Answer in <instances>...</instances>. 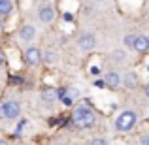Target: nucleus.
Wrapping results in <instances>:
<instances>
[{"instance_id":"nucleus-1","label":"nucleus","mask_w":149,"mask_h":145,"mask_svg":"<svg viewBox=\"0 0 149 145\" xmlns=\"http://www.w3.org/2000/svg\"><path fill=\"white\" fill-rule=\"evenodd\" d=\"M72 121H74V124H76L77 128H91L93 124H95L96 117H95V113H93V109L83 102V104H79L76 108Z\"/></svg>"},{"instance_id":"nucleus-2","label":"nucleus","mask_w":149,"mask_h":145,"mask_svg":"<svg viewBox=\"0 0 149 145\" xmlns=\"http://www.w3.org/2000/svg\"><path fill=\"white\" fill-rule=\"evenodd\" d=\"M136 121H138V117H136L134 111H130V109H127V111H121L119 115H117L115 119V128L121 132H128L134 128Z\"/></svg>"},{"instance_id":"nucleus-3","label":"nucleus","mask_w":149,"mask_h":145,"mask_svg":"<svg viewBox=\"0 0 149 145\" xmlns=\"http://www.w3.org/2000/svg\"><path fill=\"white\" fill-rule=\"evenodd\" d=\"M19 113H21V105L19 102H13V100H8V102H2L0 104V119H17Z\"/></svg>"},{"instance_id":"nucleus-4","label":"nucleus","mask_w":149,"mask_h":145,"mask_svg":"<svg viewBox=\"0 0 149 145\" xmlns=\"http://www.w3.org/2000/svg\"><path fill=\"white\" fill-rule=\"evenodd\" d=\"M42 51L38 49V47H29L25 51V60H26V64L29 66H36V64H40V60H42Z\"/></svg>"},{"instance_id":"nucleus-5","label":"nucleus","mask_w":149,"mask_h":145,"mask_svg":"<svg viewBox=\"0 0 149 145\" xmlns=\"http://www.w3.org/2000/svg\"><path fill=\"white\" fill-rule=\"evenodd\" d=\"M77 45H79V49L81 51H93L95 49V45H96V38L93 36V34H81L79 36V40H77Z\"/></svg>"},{"instance_id":"nucleus-6","label":"nucleus","mask_w":149,"mask_h":145,"mask_svg":"<svg viewBox=\"0 0 149 145\" xmlns=\"http://www.w3.org/2000/svg\"><path fill=\"white\" fill-rule=\"evenodd\" d=\"M121 74H117V72H108L104 76V83H106V87H109V89H117L121 85Z\"/></svg>"},{"instance_id":"nucleus-7","label":"nucleus","mask_w":149,"mask_h":145,"mask_svg":"<svg viewBox=\"0 0 149 145\" xmlns=\"http://www.w3.org/2000/svg\"><path fill=\"white\" fill-rule=\"evenodd\" d=\"M38 17H40L42 23H51L55 19V10L51 6H42L38 10Z\"/></svg>"},{"instance_id":"nucleus-8","label":"nucleus","mask_w":149,"mask_h":145,"mask_svg":"<svg viewBox=\"0 0 149 145\" xmlns=\"http://www.w3.org/2000/svg\"><path fill=\"white\" fill-rule=\"evenodd\" d=\"M132 49L138 51V53H146V51H149V36H136Z\"/></svg>"},{"instance_id":"nucleus-9","label":"nucleus","mask_w":149,"mask_h":145,"mask_svg":"<svg viewBox=\"0 0 149 145\" xmlns=\"http://www.w3.org/2000/svg\"><path fill=\"white\" fill-rule=\"evenodd\" d=\"M19 36H21V40H25V42H32L34 36H36V28H34L32 25H25L21 30H19Z\"/></svg>"},{"instance_id":"nucleus-10","label":"nucleus","mask_w":149,"mask_h":145,"mask_svg":"<svg viewBox=\"0 0 149 145\" xmlns=\"http://www.w3.org/2000/svg\"><path fill=\"white\" fill-rule=\"evenodd\" d=\"M57 98H58V92L53 91V89H45V91H42V100H44L45 104H53Z\"/></svg>"},{"instance_id":"nucleus-11","label":"nucleus","mask_w":149,"mask_h":145,"mask_svg":"<svg viewBox=\"0 0 149 145\" xmlns=\"http://www.w3.org/2000/svg\"><path fill=\"white\" fill-rule=\"evenodd\" d=\"M11 8H13L11 0H2V2H0V15H10Z\"/></svg>"},{"instance_id":"nucleus-12","label":"nucleus","mask_w":149,"mask_h":145,"mask_svg":"<svg viewBox=\"0 0 149 145\" xmlns=\"http://www.w3.org/2000/svg\"><path fill=\"white\" fill-rule=\"evenodd\" d=\"M125 79H127V85L128 87H134V85H138V76L132 72H128L127 76H125Z\"/></svg>"},{"instance_id":"nucleus-13","label":"nucleus","mask_w":149,"mask_h":145,"mask_svg":"<svg viewBox=\"0 0 149 145\" xmlns=\"http://www.w3.org/2000/svg\"><path fill=\"white\" fill-rule=\"evenodd\" d=\"M44 58L47 62H55V60H57V53H55V51H51V49H47V51H45V55H44Z\"/></svg>"},{"instance_id":"nucleus-14","label":"nucleus","mask_w":149,"mask_h":145,"mask_svg":"<svg viewBox=\"0 0 149 145\" xmlns=\"http://www.w3.org/2000/svg\"><path fill=\"white\" fill-rule=\"evenodd\" d=\"M134 40H136V36H132V34L125 36V45H127V47H132V45H134Z\"/></svg>"},{"instance_id":"nucleus-15","label":"nucleus","mask_w":149,"mask_h":145,"mask_svg":"<svg viewBox=\"0 0 149 145\" xmlns=\"http://www.w3.org/2000/svg\"><path fill=\"white\" fill-rule=\"evenodd\" d=\"M91 145H108V142H106V139H102V138H95L91 142Z\"/></svg>"},{"instance_id":"nucleus-16","label":"nucleus","mask_w":149,"mask_h":145,"mask_svg":"<svg viewBox=\"0 0 149 145\" xmlns=\"http://www.w3.org/2000/svg\"><path fill=\"white\" fill-rule=\"evenodd\" d=\"M140 143H142V145H149V136H142V138H140Z\"/></svg>"},{"instance_id":"nucleus-17","label":"nucleus","mask_w":149,"mask_h":145,"mask_svg":"<svg viewBox=\"0 0 149 145\" xmlns=\"http://www.w3.org/2000/svg\"><path fill=\"white\" fill-rule=\"evenodd\" d=\"M4 64V53H2V49H0V66Z\"/></svg>"},{"instance_id":"nucleus-18","label":"nucleus","mask_w":149,"mask_h":145,"mask_svg":"<svg viewBox=\"0 0 149 145\" xmlns=\"http://www.w3.org/2000/svg\"><path fill=\"white\" fill-rule=\"evenodd\" d=\"M146 94H147V96H149V83H147V85H146Z\"/></svg>"},{"instance_id":"nucleus-19","label":"nucleus","mask_w":149,"mask_h":145,"mask_svg":"<svg viewBox=\"0 0 149 145\" xmlns=\"http://www.w3.org/2000/svg\"><path fill=\"white\" fill-rule=\"evenodd\" d=\"M2 26H4V23H2V15H0V30H2Z\"/></svg>"},{"instance_id":"nucleus-20","label":"nucleus","mask_w":149,"mask_h":145,"mask_svg":"<svg viewBox=\"0 0 149 145\" xmlns=\"http://www.w3.org/2000/svg\"><path fill=\"white\" fill-rule=\"evenodd\" d=\"M0 145H6V142H0Z\"/></svg>"},{"instance_id":"nucleus-21","label":"nucleus","mask_w":149,"mask_h":145,"mask_svg":"<svg viewBox=\"0 0 149 145\" xmlns=\"http://www.w3.org/2000/svg\"><path fill=\"white\" fill-rule=\"evenodd\" d=\"M93 2H102V0H93Z\"/></svg>"},{"instance_id":"nucleus-22","label":"nucleus","mask_w":149,"mask_h":145,"mask_svg":"<svg viewBox=\"0 0 149 145\" xmlns=\"http://www.w3.org/2000/svg\"><path fill=\"white\" fill-rule=\"evenodd\" d=\"M147 72H149V66H147Z\"/></svg>"},{"instance_id":"nucleus-23","label":"nucleus","mask_w":149,"mask_h":145,"mask_svg":"<svg viewBox=\"0 0 149 145\" xmlns=\"http://www.w3.org/2000/svg\"><path fill=\"white\" fill-rule=\"evenodd\" d=\"M0 2H2V0H0Z\"/></svg>"}]
</instances>
